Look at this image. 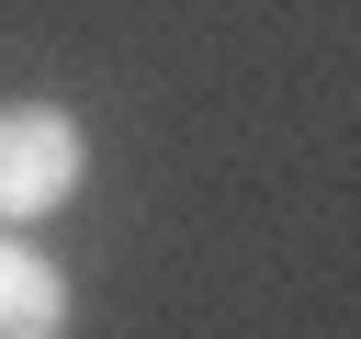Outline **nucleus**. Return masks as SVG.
I'll return each mask as SVG.
<instances>
[{
	"mask_svg": "<svg viewBox=\"0 0 361 339\" xmlns=\"http://www.w3.org/2000/svg\"><path fill=\"white\" fill-rule=\"evenodd\" d=\"M79 170H90L79 113H56V102H0V226L56 215V203L79 192Z\"/></svg>",
	"mask_w": 361,
	"mask_h": 339,
	"instance_id": "f257e3e1",
	"label": "nucleus"
},
{
	"mask_svg": "<svg viewBox=\"0 0 361 339\" xmlns=\"http://www.w3.org/2000/svg\"><path fill=\"white\" fill-rule=\"evenodd\" d=\"M0 339H68V282L0 226Z\"/></svg>",
	"mask_w": 361,
	"mask_h": 339,
	"instance_id": "f03ea898",
	"label": "nucleus"
}]
</instances>
